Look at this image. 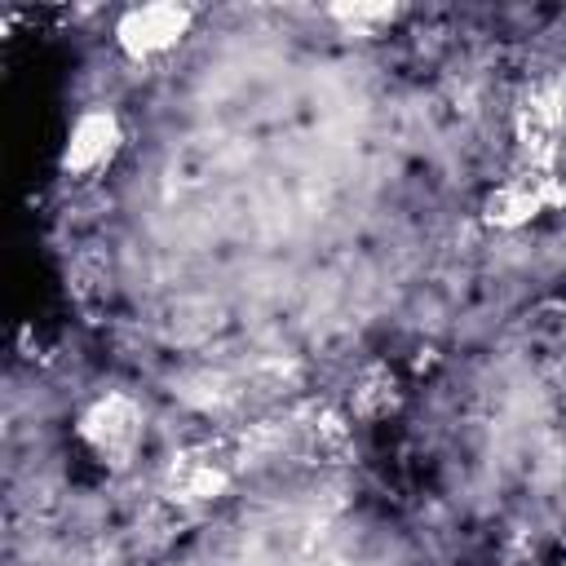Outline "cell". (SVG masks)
<instances>
[{
    "instance_id": "cell-4",
    "label": "cell",
    "mask_w": 566,
    "mask_h": 566,
    "mask_svg": "<svg viewBox=\"0 0 566 566\" xmlns=\"http://www.w3.org/2000/svg\"><path fill=\"white\" fill-rule=\"evenodd\" d=\"M535 212H544V195H539V177H531V172L509 177V181L486 199V221H495V226H504V230L526 226Z\"/></svg>"
},
{
    "instance_id": "cell-7",
    "label": "cell",
    "mask_w": 566,
    "mask_h": 566,
    "mask_svg": "<svg viewBox=\"0 0 566 566\" xmlns=\"http://www.w3.org/2000/svg\"><path fill=\"white\" fill-rule=\"evenodd\" d=\"M345 27H354V31H363V27H371V22H389L398 9H385V4H354V9H332Z\"/></svg>"
},
{
    "instance_id": "cell-6",
    "label": "cell",
    "mask_w": 566,
    "mask_h": 566,
    "mask_svg": "<svg viewBox=\"0 0 566 566\" xmlns=\"http://www.w3.org/2000/svg\"><path fill=\"white\" fill-rule=\"evenodd\" d=\"M168 486H172V500H181V504H203V500H217V495L226 491V469H221V460H190V455H186V460L172 469Z\"/></svg>"
},
{
    "instance_id": "cell-2",
    "label": "cell",
    "mask_w": 566,
    "mask_h": 566,
    "mask_svg": "<svg viewBox=\"0 0 566 566\" xmlns=\"http://www.w3.org/2000/svg\"><path fill=\"white\" fill-rule=\"evenodd\" d=\"M119 146V124L111 111H84L66 137V150H62V172L66 177H88L97 172Z\"/></svg>"
},
{
    "instance_id": "cell-3",
    "label": "cell",
    "mask_w": 566,
    "mask_h": 566,
    "mask_svg": "<svg viewBox=\"0 0 566 566\" xmlns=\"http://www.w3.org/2000/svg\"><path fill=\"white\" fill-rule=\"evenodd\" d=\"M186 22H190V13L177 4H146L119 22V44L133 57H150V53H164L168 44H177Z\"/></svg>"
},
{
    "instance_id": "cell-5",
    "label": "cell",
    "mask_w": 566,
    "mask_h": 566,
    "mask_svg": "<svg viewBox=\"0 0 566 566\" xmlns=\"http://www.w3.org/2000/svg\"><path fill=\"white\" fill-rule=\"evenodd\" d=\"M398 398H402V389H398V376H394V367H385V363H371V367H363V376L354 380V416L358 420H380V416H389L394 407H398Z\"/></svg>"
},
{
    "instance_id": "cell-1",
    "label": "cell",
    "mask_w": 566,
    "mask_h": 566,
    "mask_svg": "<svg viewBox=\"0 0 566 566\" xmlns=\"http://www.w3.org/2000/svg\"><path fill=\"white\" fill-rule=\"evenodd\" d=\"M80 438H84L97 455L119 460V455H128V451L137 447V438H142V411H137L128 398L111 394V398H102V402H93V407L84 411Z\"/></svg>"
}]
</instances>
